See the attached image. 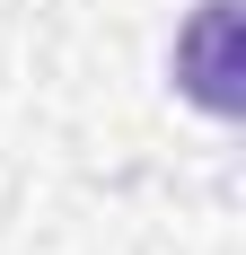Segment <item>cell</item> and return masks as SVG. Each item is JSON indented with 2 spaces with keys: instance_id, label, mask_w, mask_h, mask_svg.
<instances>
[{
  "instance_id": "cell-1",
  "label": "cell",
  "mask_w": 246,
  "mask_h": 255,
  "mask_svg": "<svg viewBox=\"0 0 246 255\" xmlns=\"http://www.w3.org/2000/svg\"><path fill=\"white\" fill-rule=\"evenodd\" d=\"M176 79L211 115H238V0H202V18L176 35Z\"/></svg>"
}]
</instances>
